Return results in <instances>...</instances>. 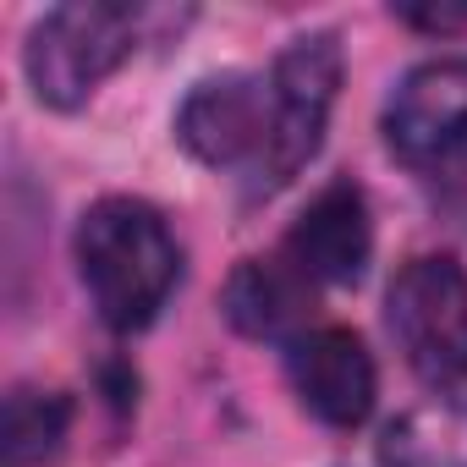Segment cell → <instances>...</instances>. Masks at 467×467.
Instances as JSON below:
<instances>
[{
	"label": "cell",
	"instance_id": "obj_7",
	"mask_svg": "<svg viewBox=\"0 0 467 467\" xmlns=\"http://www.w3.org/2000/svg\"><path fill=\"white\" fill-rule=\"evenodd\" d=\"M292 385L303 396V407L330 423V429H358L368 412H374V390H379V374H374V358L368 347L341 330V325H325V330H308L292 341Z\"/></svg>",
	"mask_w": 467,
	"mask_h": 467
},
{
	"label": "cell",
	"instance_id": "obj_12",
	"mask_svg": "<svg viewBox=\"0 0 467 467\" xmlns=\"http://www.w3.org/2000/svg\"><path fill=\"white\" fill-rule=\"evenodd\" d=\"M401 23L429 28V34H456L467 28V6H401Z\"/></svg>",
	"mask_w": 467,
	"mask_h": 467
},
{
	"label": "cell",
	"instance_id": "obj_10",
	"mask_svg": "<svg viewBox=\"0 0 467 467\" xmlns=\"http://www.w3.org/2000/svg\"><path fill=\"white\" fill-rule=\"evenodd\" d=\"M385 467H467V401L429 396L385 423L379 434Z\"/></svg>",
	"mask_w": 467,
	"mask_h": 467
},
{
	"label": "cell",
	"instance_id": "obj_4",
	"mask_svg": "<svg viewBox=\"0 0 467 467\" xmlns=\"http://www.w3.org/2000/svg\"><path fill=\"white\" fill-rule=\"evenodd\" d=\"M336 94H341V45H336V34L292 39L275 61V72H270V138H265V154H259L265 187L292 182L319 154Z\"/></svg>",
	"mask_w": 467,
	"mask_h": 467
},
{
	"label": "cell",
	"instance_id": "obj_3",
	"mask_svg": "<svg viewBox=\"0 0 467 467\" xmlns=\"http://www.w3.org/2000/svg\"><path fill=\"white\" fill-rule=\"evenodd\" d=\"M385 319L412 374L429 385L467 379V270L451 254H423L401 265L385 292Z\"/></svg>",
	"mask_w": 467,
	"mask_h": 467
},
{
	"label": "cell",
	"instance_id": "obj_5",
	"mask_svg": "<svg viewBox=\"0 0 467 467\" xmlns=\"http://www.w3.org/2000/svg\"><path fill=\"white\" fill-rule=\"evenodd\" d=\"M385 143L418 171H445L467 160V56L429 61L401 78L385 105Z\"/></svg>",
	"mask_w": 467,
	"mask_h": 467
},
{
	"label": "cell",
	"instance_id": "obj_2",
	"mask_svg": "<svg viewBox=\"0 0 467 467\" xmlns=\"http://www.w3.org/2000/svg\"><path fill=\"white\" fill-rule=\"evenodd\" d=\"M138 45V12L121 0H67L28 39V83L45 105H83Z\"/></svg>",
	"mask_w": 467,
	"mask_h": 467
},
{
	"label": "cell",
	"instance_id": "obj_11",
	"mask_svg": "<svg viewBox=\"0 0 467 467\" xmlns=\"http://www.w3.org/2000/svg\"><path fill=\"white\" fill-rule=\"evenodd\" d=\"M72 429V401L56 390H12L6 396V418H0V451L6 467H39L50 456H61Z\"/></svg>",
	"mask_w": 467,
	"mask_h": 467
},
{
	"label": "cell",
	"instance_id": "obj_1",
	"mask_svg": "<svg viewBox=\"0 0 467 467\" xmlns=\"http://www.w3.org/2000/svg\"><path fill=\"white\" fill-rule=\"evenodd\" d=\"M78 270L110 330H143L182 275V248L154 203L99 198L78 225Z\"/></svg>",
	"mask_w": 467,
	"mask_h": 467
},
{
	"label": "cell",
	"instance_id": "obj_8",
	"mask_svg": "<svg viewBox=\"0 0 467 467\" xmlns=\"http://www.w3.org/2000/svg\"><path fill=\"white\" fill-rule=\"evenodd\" d=\"M368 248H374V225L352 182H330L286 237V259L319 286H352L368 265Z\"/></svg>",
	"mask_w": 467,
	"mask_h": 467
},
{
	"label": "cell",
	"instance_id": "obj_6",
	"mask_svg": "<svg viewBox=\"0 0 467 467\" xmlns=\"http://www.w3.org/2000/svg\"><path fill=\"white\" fill-rule=\"evenodd\" d=\"M176 138L203 165L259 160L265 154V138H270V83L259 88L243 72L203 78L182 99V110H176Z\"/></svg>",
	"mask_w": 467,
	"mask_h": 467
},
{
	"label": "cell",
	"instance_id": "obj_9",
	"mask_svg": "<svg viewBox=\"0 0 467 467\" xmlns=\"http://www.w3.org/2000/svg\"><path fill=\"white\" fill-rule=\"evenodd\" d=\"M314 314V281L292 259H243L225 281V319L254 341H286L308 336Z\"/></svg>",
	"mask_w": 467,
	"mask_h": 467
}]
</instances>
